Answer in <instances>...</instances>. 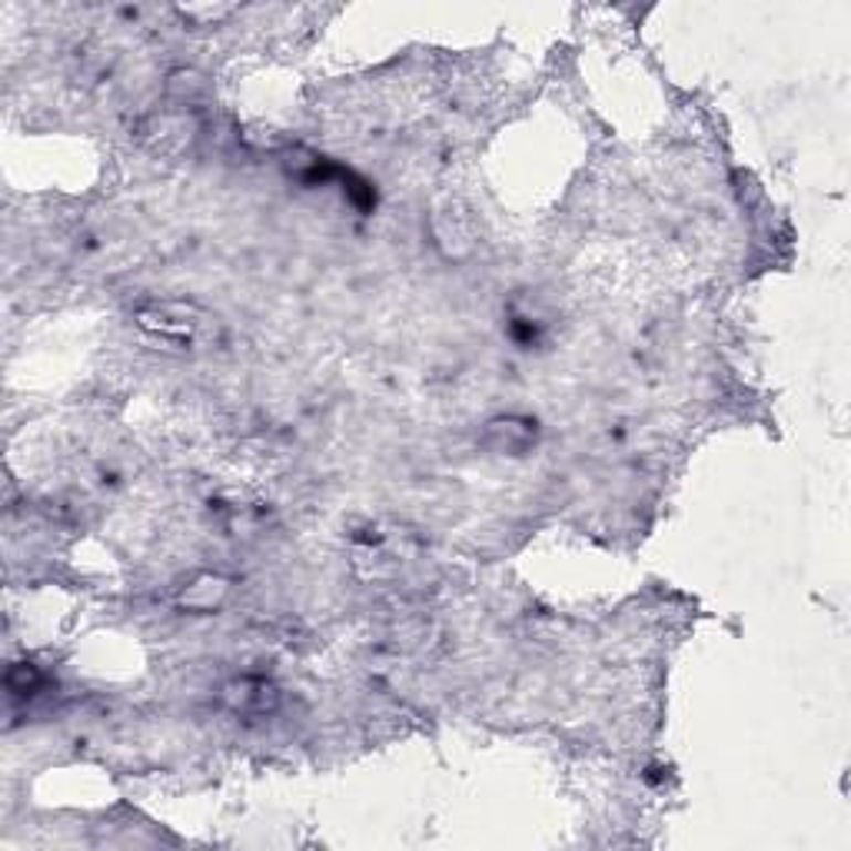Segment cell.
I'll return each mask as SVG.
<instances>
[{
    "label": "cell",
    "mask_w": 851,
    "mask_h": 851,
    "mask_svg": "<svg viewBox=\"0 0 851 851\" xmlns=\"http://www.w3.org/2000/svg\"><path fill=\"white\" fill-rule=\"evenodd\" d=\"M203 91H207V81H203L197 71H177V74L170 77V94H174L180 104H193L197 97H203Z\"/></svg>",
    "instance_id": "cell-7"
},
{
    "label": "cell",
    "mask_w": 851,
    "mask_h": 851,
    "mask_svg": "<svg viewBox=\"0 0 851 851\" xmlns=\"http://www.w3.org/2000/svg\"><path fill=\"white\" fill-rule=\"evenodd\" d=\"M539 443V426L529 416H496L486 422L483 446L496 456H526Z\"/></svg>",
    "instance_id": "cell-2"
},
{
    "label": "cell",
    "mask_w": 851,
    "mask_h": 851,
    "mask_svg": "<svg viewBox=\"0 0 851 851\" xmlns=\"http://www.w3.org/2000/svg\"><path fill=\"white\" fill-rule=\"evenodd\" d=\"M137 323L180 349H200V346H213L220 339V323L210 309H203L200 303L190 300H157L137 309Z\"/></svg>",
    "instance_id": "cell-1"
},
{
    "label": "cell",
    "mask_w": 851,
    "mask_h": 851,
    "mask_svg": "<svg viewBox=\"0 0 851 851\" xmlns=\"http://www.w3.org/2000/svg\"><path fill=\"white\" fill-rule=\"evenodd\" d=\"M227 596H230V579L207 572V576H197L180 592V606L190 609V612H213V609H220L227 602Z\"/></svg>",
    "instance_id": "cell-5"
},
{
    "label": "cell",
    "mask_w": 851,
    "mask_h": 851,
    "mask_svg": "<svg viewBox=\"0 0 851 851\" xmlns=\"http://www.w3.org/2000/svg\"><path fill=\"white\" fill-rule=\"evenodd\" d=\"M223 705L233 715H246V718H263L273 715L280 708V689L270 679L260 675H243L223 685Z\"/></svg>",
    "instance_id": "cell-3"
},
{
    "label": "cell",
    "mask_w": 851,
    "mask_h": 851,
    "mask_svg": "<svg viewBox=\"0 0 851 851\" xmlns=\"http://www.w3.org/2000/svg\"><path fill=\"white\" fill-rule=\"evenodd\" d=\"M147 140L154 150L160 154H174L180 147L190 144L193 137V120L187 114H160V117H150V124L144 127Z\"/></svg>",
    "instance_id": "cell-4"
},
{
    "label": "cell",
    "mask_w": 851,
    "mask_h": 851,
    "mask_svg": "<svg viewBox=\"0 0 851 851\" xmlns=\"http://www.w3.org/2000/svg\"><path fill=\"white\" fill-rule=\"evenodd\" d=\"M437 237L446 250H453L456 243L470 246V237H473V220L470 213L460 207V203H446L440 213H437Z\"/></svg>",
    "instance_id": "cell-6"
}]
</instances>
